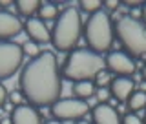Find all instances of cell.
<instances>
[{"instance_id": "obj_1", "label": "cell", "mask_w": 146, "mask_h": 124, "mask_svg": "<svg viewBox=\"0 0 146 124\" xmlns=\"http://www.w3.org/2000/svg\"><path fill=\"white\" fill-rule=\"evenodd\" d=\"M18 86L29 106H53L62 93V75L57 57L51 51H40L20 71Z\"/></svg>"}, {"instance_id": "obj_2", "label": "cell", "mask_w": 146, "mask_h": 124, "mask_svg": "<svg viewBox=\"0 0 146 124\" xmlns=\"http://www.w3.org/2000/svg\"><path fill=\"white\" fill-rule=\"evenodd\" d=\"M100 70H104V57L88 48H82L68 53L60 68V75L75 84L82 80H93Z\"/></svg>"}, {"instance_id": "obj_3", "label": "cell", "mask_w": 146, "mask_h": 124, "mask_svg": "<svg viewBox=\"0 0 146 124\" xmlns=\"http://www.w3.org/2000/svg\"><path fill=\"white\" fill-rule=\"evenodd\" d=\"M82 35V18L80 11L75 7H66L58 13L51 29V44L57 51L70 53L75 49Z\"/></svg>"}, {"instance_id": "obj_4", "label": "cell", "mask_w": 146, "mask_h": 124, "mask_svg": "<svg viewBox=\"0 0 146 124\" xmlns=\"http://www.w3.org/2000/svg\"><path fill=\"white\" fill-rule=\"evenodd\" d=\"M82 35L88 44V49L93 53H106L111 49L113 38H115V31H113V22L110 18L108 11H99L88 17L86 24L82 26Z\"/></svg>"}, {"instance_id": "obj_5", "label": "cell", "mask_w": 146, "mask_h": 124, "mask_svg": "<svg viewBox=\"0 0 146 124\" xmlns=\"http://www.w3.org/2000/svg\"><path fill=\"white\" fill-rule=\"evenodd\" d=\"M119 42L130 57H146V26L135 17H122L113 24Z\"/></svg>"}, {"instance_id": "obj_6", "label": "cell", "mask_w": 146, "mask_h": 124, "mask_svg": "<svg viewBox=\"0 0 146 124\" xmlns=\"http://www.w3.org/2000/svg\"><path fill=\"white\" fill-rule=\"evenodd\" d=\"M51 108V115L55 121H82V117L88 115L90 106L86 100L68 97V99H58Z\"/></svg>"}, {"instance_id": "obj_7", "label": "cell", "mask_w": 146, "mask_h": 124, "mask_svg": "<svg viewBox=\"0 0 146 124\" xmlns=\"http://www.w3.org/2000/svg\"><path fill=\"white\" fill-rule=\"evenodd\" d=\"M22 62L24 53L17 42H0V82L15 75Z\"/></svg>"}, {"instance_id": "obj_8", "label": "cell", "mask_w": 146, "mask_h": 124, "mask_svg": "<svg viewBox=\"0 0 146 124\" xmlns=\"http://www.w3.org/2000/svg\"><path fill=\"white\" fill-rule=\"evenodd\" d=\"M104 68L115 77H131L135 73V60L124 51H110L104 57Z\"/></svg>"}, {"instance_id": "obj_9", "label": "cell", "mask_w": 146, "mask_h": 124, "mask_svg": "<svg viewBox=\"0 0 146 124\" xmlns=\"http://www.w3.org/2000/svg\"><path fill=\"white\" fill-rule=\"evenodd\" d=\"M22 29L24 24L20 18L6 9H0V42H11V38L22 33Z\"/></svg>"}, {"instance_id": "obj_10", "label": "cell", "mask_w": 146, "mask_h": 124, "mask_svg": "<svg viewBox=\"0 0 146 124\" xmlns=\"http://www.w3.org/2000/svg\"><path fill=\"white\" fill-rule=\"evenodd\" d=\"M24 31L27 33L31 42L35 44H46V42H51V31L48 29L44 20H40L38 17H33V18H27L24 22Z\"/></svg>"}, {"instance_id": "obj_11", "label": "cell", "mask_w": 146, "mask_h": 124, "mask_svg": "<svg viewBox=\"0 0 146 124\" xmlns=\"http://www.w3.org/2000/svg\"><path fill=\"white\" fill-rule=\"evenodd\" d=\"M108 90L113 99H117L119 102H126L135 91V82L131 80V77H113Z\"/></svg>"}, {"instance_id": "obj_12", "label": "cell", "mask_w": 146, "mask_h": 124, "mask_svg": "<svg viewBox=\"0 0 146 124\" xmlns=\"http://www.w3.org/2000/svg\"><path fill=\"white\" fill-rule=\"evenodd\" d=\"M9 121H11V124H42L38 111L29 104L13 108V111L9 113Z\"/></svg>"}, {"instance_id": "obj_13", "label": "cell", "mask_w": 146, "mask_h": 124, "mask_svg": "<svg viewBox=\"0 0 146 124\" xmlns=\"http://www.w3.org/2000/svg\"><path fill=\"white\" fill-rule=\"evenodd\" d=\"M93 124H122L117 109L111 104H97L91 109Z\"/></svg>"}, {"instance_id": "obj_14", "label": "cell", "mask_w": 146, "mask_h": 124, "mask_svg": "<svg viewBox=\"0 0 146 124\" xmlns=\"http://www.w3.org/2000/svg\"><path fill=\"white\" fill-rule=\"evenodd\" d=\"M95 84L93 80H82V82H75L73 84V97L75 99H80V100H86L90 97L95 95Z\"/></svg>"}, {"instance_id": "obj_15", "label": "cell", "mask_w": 146, "mask_h": 124, "mask_svg": "<svg viewBox=\"0 0 146 124\" xmlns=\"http://www.w3.org/2000/svg\"><path fill=\"white\" fill-rule=\"evenodd\" d=\"M40 4L42 2H38V0H17L15 7H17V11L20 13V15H24L27 18H33L36 13H38Z\"/></svg>"}, {"instance_id": "obj_16", "label": "cell", "mask_w": 146, "mask_h": 124, "mask_svg": "<svg viewBox=\"0 0 146 124\" xmlns=\"http://www.w3.org/2000/svg\"><path fill=\"white\" fill-rule=\"evenodd\" d=\"M126 106H128V109H130V113L144 109L146 108V93L144 91H133L131 97L126 100Z\"/></svg>"}, {"instance_id": "obj_17", "label": "cell", "mask_w": 146, "mask_h": 124, "mask_svg": "<svg viewBox=\"0 0 146 124\" xmlns=\"http://www.w3.org/2000/svg\"><path fill=\"white\" fill-rule=\"evenodd\" d=\"M58 6L53 2H42L40 4V9H38V18L40 20H57L58 17Z\"/></svg>"}, {"instance_id": "obj_18", "label": "cell", "mask_w": 146, "mask_h": 124, "mask_svg": "<svg viewBox=\"0 0 146 124\" xmlns=\"http://www.w3.org/2000/svg\"><path fill=\"white\" fill-rule=\"evenodd\" d=\"M79 9L82 13L93 15V13L102 11V2L100 0H82V2H79Z\"/></svg>"}, {"instance_id": "obj_19", "label": "cell", "mask_w": 146, "mask_h": 124, "mask_svg": "<svg viewBox=\"0 0 146 124\" xmlns=\"http://www.w3.org/2000/svg\"><path fill=\"white\" fill-rule=\"evenodd\" d=\"M111 80H113L111 73H110V71L106 70V68H104V70H100V71L97 73V75H95L93 84H95V88H108Z\"/></svg>"}, {"instance_id": "obj_20", "label": "cell", "mask_w": 146, "mask_h": 124, "mask_svg": "<svg viewBox=\"0 0 146 124\" xmlns=\"http://www.w3.org/2000/svg\"><path fill=\"white\" fill-rule=\"evenodd\" d=\"M22 48V53H24V57H38L40 55V46L38 44H35V42H31V40H27V42H24L20 46Z\"/></svg>"}, {"instance_id": "obj_21", "label": "cell", "mask_w": 146, "mask_h": 124, "mask_svg": "<svg viewBox=\"0 0 146 124\" xmlns=\"http://www.w3.org/2000/svg\"><path fill=\"white\" fill-rule=\"evenodd\" d=\"M7 100L13 104L15 108H18V106H22L24 104V95H22V91H11V93H7Z\"/></svg>"}, {"instance_id": "obj_22", "label": "cell", "mask_w": 146, "mask_h": 124, "mask_svg": "<svg viewBox=\"0 0 146 124\" xmlns=\"http://www.w3.org/2000/svg\"><path fill=\"white\" fill-rule=\"evenodd\" d=\"M95 97H97L99 104H108V100L111 99V95H110L108 88H97L95 90Z\"/></svg>"}, {"instance_id": "obj_23", "label": "cell", "mask_w": 146, "mask_h": 124, "mask_svg": "<svg viewBox=\"0 0 146 124\" xmlns=\"http://www.w3.org/2000/svg\"><path fill=\"white\" fill-rule=\"evenodd\" d=\"M121 122L122 124H144V121L139 115H135V113H126V115L122 117Z\"/></svg>"}, {"instance_id": "obj_24", "label": "cell", "mask_w": 146, "mask_h": 124, "mask_svg": "<svg viewBox=\"0 0 146 124\" xmlns=\"http://www.w3.org/2000/svg\"><path fill=\"white\" fill-rule=\"evenodd\" d=\"M121 6V2H117V0H108V2H102V9H108V13H111L113 9H119Z\"/></svg>"}, {"instance_id": "obj_25", "label": "cell", "mask_w": 146, "mask_h": 124, "mask_svg": "<svg viewBox=\"0 0 146 124\" xmlns=\"http://www.w3.org/2000/svg\"><path fill=\"white\" fill-rule=\"evenodd\" d=\"M6 102H7V90H6V86L0 82V108L6 106Z\"/></svg>"}, {"instance_id": "obj_26", "label": "cell", "mask_w": 146, "mask_h": 124, "mask_svg": "<svg viewBox=\"0 0 146 124\" xmlns=\"http://www.w3.org/2000/svg\"><path fill=\"white\" fill-rule=\"evenodd\" d=\"M124 6H128V7H143V2H124Z\"/></svg>"}, {"instance_id": "obj_27", "label": "cell", "mask_w": 146, "mask_h": 124, "mask_svg": "<svg viewBox=\"0 0 146 124\" xmlns=\"http://www.w3.org/2000/svg\"><path fill=\"white\" fill-rule=\"evenodd\" d=\"M141 17H143V20H141V22L146 26V2L143 4V7H141Z\"/></svg>"}, {"instance_id": "obj_28", "label": "cell", "mask_w": 146, "mask_h": 124, "mask_svg": "<svg viewBox=\"0 0 146 124\" xmlns=\"http://www.w3.org/2000/svg\"><path fill=\"white\" fill-rule=\"evenodd\" d=\"M46 124H62V122H60V121H55V119H51V121H48Z\"/></svg>"}, {"instance_id": "obj_29", "label": "cell", "mask_w": 146, "mask_h": 124, "mask_svg": "<svg viewBox=\"0 0 146 124\" xmlns=\"http://www.w3.org/2000/svg\"><path fill=\"white\" fill-rule=\"evenodd\" d=\"M143 79H144V82H146V64L143 66Z\"/></svg>"}, {"instance_id": "obj_30", "label": "cell", "mask_w": 146, "mask_h": 124, "mask_svg": "<svg viewBox=\"0 0 146 124\" xmlns=\"http://www.w3.org/2000/svg\"><path fill=\"white\" fill-rule=\"evenodd\" d=\"M75 124H90V122H86V121H77Z\"/></svg>"}, {"instance_id": "obj_31", "label": "cell", "mask_w": 146, "mask_h": 124, "mask_svg": "<svg viewBox=\"0 0 146 124\" xmlns=\"http://www.w3.org/2000/svg\"><path fill=\"white\" fill-rule=\"evenodd\" d=\"M144 124H146V117H144Z\"/></svg>"}]
</instances>
